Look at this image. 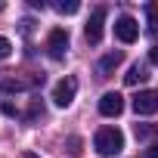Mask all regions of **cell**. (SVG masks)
Segmentation results:
<instances>
[{"instance_id": "cell-1", "label": "cell", "mask_w": 158, "mask_h": 158, "mask_svg": "<svg viewBox=\"0 0 158 158\" xmlns=\"http://www.w3.org/2000/svg\"><path fill=\"white\" fill-rule=\"evenodd\" d=\"M93 149L102 155V158H112L124 149V133L118 127H99L96 136H93Z\"/></svg>"}, {"instance_id": "cell-2", "label": "cell", "mask_w": 158, "mask_h": 158, "mask_svg": "<svg viewBox=\"0 0 158 158\" xmlns=\"http://www.w3.org/2000/svg\"><path fill=\"white\" fill-rule=\"evenodd\" d=\"M74 93H77V77H62V81L53 87V102L59 106V109H68L71 102H74Z\"/></svg>"}, {"instance_id": "cell-3", "label": "cell", "mask_w": 158, "mask_h": 158, "mask_svg": "<svg viewBox=\"0 0 158 158\" xmlns=\"http://www.w3.org/2000/svg\"><path fill=\"white\" fill-rule=\"evenodd\" d=\"M115 37H118L121 44H133V40L139 37V22H136L133 16H121V19L115 22Z\"/></svg>"}, {"instance_id": "cell-4", "label": "cell", "mask_w": 158, "mask_h": 158, "mask_svg": "<svg viewBox=\"0 0 158 158\" xmlns=\"http://www.w3.org/2000/svg\"><path fill=\"white\" fill-rule=\"evenodd\" d=\"M47 50H50V59H65V53H68V31L65 28H53L50 37H47Z\"/></svg>"}, {"instance_id": "cell-5", "label": "cell", "mask_w": 158, "mask_h": 158, "mask_svg": "<svg viewBox=\"0 0 158 158\" xmlns=\"http://www.w3.org/2000/svg\"><path fill=\"white\" fill-rule=\"evenodd\" d=\"M121 112H124V96L115 93V90L102 93V99H99V115H102V118H118Z\"/></svg>"}, {"instance_id": "cell-6", "label": "cell", "mask_w": 158, "mask_h": 158, "mask_svg": "<svg viewBox=\"0 0 158 158\" xmlns=\"http://www.w3.org/2000/svg\"><path fill=\"white\" fill-rule=\"evenodd\" d=\"M133 112L136 115H155L158 112V90H139L133 96Z\"/></svg>"}, {"instance_id": "cell-7", "label": "cell", "mask_w": 158, "mask_h": 158, "mask_svg": "<svg viewBox=\"0 0 158 158\" xmlns=\"http://www.w3.org/2000/svg\"><path fill=\"white\" fill-rule=\"evenodd\" d=\"M102 25H106V10L99 6V10H93V13H90V22H87V31H84V34H87V40H90L93 47L102 40Z\"/></svg>"}, {"instance_id": "cell-8", "label": "cell", "mask_w": 158, "mask_h": 158, "mask_svg": "<svg viewBox=\"0 0 158 158\" xmlns=\"http://www.w3.org/2000/svg\"><path fill=\"white\" fill-rule=\"evenodd\" d=\"M146 77H149V68H146L143 62H133V65L127 68V74H124V84H127V87H136V84L146 81Z\"/></svg>"}, {"instance_id": "cell-9", "label": "cell", "mask_w": 158, "mask_h": 158, "mask_svg": "<svg viewBox=\"0 0 158 158\" xmlns=\"http://www.w3.org/2000/svg\"><path fill=\"white\" fill-rule=\"evenodd\" d=\"M121 59H124V53H121V50H115V53L102 56V59H99V74L106 77V74H109L112 68H118V65H121Z\"/></svg>"}, {"instance_id": "cell-10", "label": "cell", "mask_w": 158, "mask_h": 158, "mask_svg": "<svg viewBox=\"0 0 158 158\" xmlns=\"http://www.w3.org/2000/svg\"><path fill=\"white\" fill-rule=\"evenodd\" d=\"M56 10H59V13H65V16H71V13L81 10V3H77V0H62V3H56Z\"/></svg>"}, {"instance_id": "cell-11", "label": "cell", "mask_w": 158, "mask_h": 158, "mask_svg": "<svg viewBox=\"0 0 158 158\" xmlns=\"http://www.w3.org/2000/svg\"><path fill=\"white\" fill-rule=\"evenodd\" d=\"M146 13L152 16V25H149V37H152V40H158V19H155V6H149Z\"/></svg>"}, {"instance_id": "cell-12", "label": "cell", "mask_w": 158, "mask_h": 158, "mask_svg": "<svg viewBox=\"0 0 158 158\" xmlns=\"http://www.w3.org/2000/svg\"><path fill=\"white\" fill-rule=\"evenodd\" d=\"M10 53H13V44L6 37H0V59H10Z\"/></svg>"}, {"instance_id": "cell-13", "label": "cell", "mask_w": 158, "mask_h": 158, "mask_svg": "<svg viewBox=\"0 0 158 158\" xmlns=\"http://www.w3.org/2000/svg\"><path fill=\"white\" fill-rule=\"evenodd\" d=\"M149 59H152V62H155V65H158V44H155V47H152V50H149Z\"/></svg>"}, {"instance_id": "cell-14", "label": "cell", "mask_w": 158, "mask_h": 158, "mask_svg": "<svg viewBox=\"0 0 158 158\" xmlns=\"http://www.w3.org/2000/svg\"><path fill=\"white\" fill-rule=\"evenodd\" d=\"M149 158H158V146H149Z\"/></svg>"}, {"instance_id": "cell-15", "label": "cell", "mask_w": 158, "mask_h": 158, "mask_svg": "<svg viewBox=\"0 0 158 158\" xmlns=\"http://www.w3.org/2000/svg\"><path fill=\"white\" fill-rule=\"evenodd\" d=\"M22 158H40V155H34V152H25V155H22Z\"/></svg>"}]
</instances>
